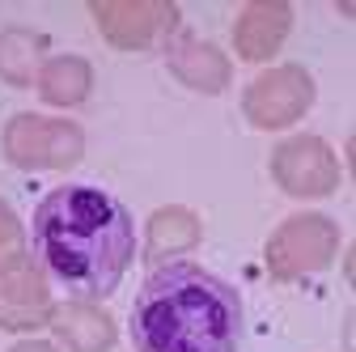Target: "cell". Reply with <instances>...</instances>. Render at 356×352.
<instances>
[{
    "label": "cell",
    "instance_id": "6da1fadb",
    "mask_svg": "<svg viewBox=\"0 0 356 352\" xmlns=\"http://www.w3.org/2000/svg\"><path fill=\"white\" fill-rule=\"evenodd\" d=\"M30 238L38 268H47L68 293H76V301L111 297L136 259V221L123 200L85 183L42 195Z\"/></svg>",
    "mask_w": 356,
    "mask_h": 352
},
{
    "label": "cell",
    "instance_id": "7a4b0ae2",
    "mask_svg": "<svg viewBox=\"0 0 356 352\" xmlns=\"http://www.w3.org/2000/svg\"><path fill=\"white\" fill-rule=\"evenodd\" d=\"M136 352H238L242 297L200 263H161L131 305Z\"/></svg>",
    "mask_w": 356,
    "mask_h": 352
},
{
    "label": "cell",
    "instance_id": "3957f363",
    "mask_svg": "<svg viewBox=\"0 0 356 352\" xmlns=\"http://www.w3.org/2000/svg\"><path fill=\"white\" fill-rule=\"evenodd\" d=\"M339 255V225L323 212H297L280 230L267 238L263 263L272 280H305L323 268H331V259Z\"/></svg>",
    "mask_w": 356,
    "mask_h": 352
},
{
    "label": "cell",
    "instance_id": "277c9868",
    "mask_svg": "<svg viewBox=\"0 0 356 352\" xmlns=\"http://www.w3.org/2000/svg\"><path fill=\"white\" fill-rule=\"evenodd\" d=\"M5 161L17 170H72L85 157V131L72 119H47L22 111L0 136Z\"/></svg>",
    "mask_w": 356,
    "mask_h": 352
},
{
    "label": "cell",
    "instance_id": "5b68a950",
    "mask_svg": "<svg viewBox=\"0 0 356 352\" xmlns=\"http://www.w3.org/2000/svg\"><path fill=\"white\" fill-rule=\"evenodd\" d=\"M314 106V77L301 64H276L263 68L242 94V115L259 131H280L305 119V111Z\"/></svg>",
    "mask_w": 356,
    "mask_h": 352
},
{
    "label": "cell",
    "instance_id": "8992f818",
    "mask_svg": "<svg viewBox=\"0 0 356 352\" xmlns=\"http://www.w3.org/2000/svg\"><path fill=\"white\" fill-rule=\"evenodd\" d=\"M272 179L293 200H327L339 191V157L323 136H289L272 149Z\"/></svg>",
    "mask_w": 356,
    "mask_h": 352
},
{
    "label": "cell",
    "instance_id": "52a82bcc",
    "mask_svg": "<svg viewBox=\"0 0 356 352\" xmlns=\"http://www.w3.org/2000/svg\"><path fill=\"white\" fill-rule=\"evenodd\" d=\"M89 17L98 22V34L119 51H145L178 30V5H170V0H94Z\"/></svg>",
    "mask_w": 356,
    "mask_h": 352
},
{
    "label": "cell",
    "instance_id": "ba28073f",
    "mask_svg": "<svg viewBox=\"0 0 356 352\" xmlns=\"http://www.w3.org/2000/svg\"><path fill=\"white\" fill-rule=\"evenodd\" d=\"M51 280L34 263V255H22L17 263L0 268V331H38L51 319Z\"/></svg>",
    "mask_w": 356,
    "mask_h": 352
},
{
    "label": "cell",
    "instance_id": "9c48e42d",
    "mask_svg": "<svg viewBox=\"0 0 356 352\" xmlns=\"http://www.w3.org/2000/svg\"><path fill=\"white\" fill-rule=\"evenodd\" d=\"M293 30V5L289 0H250L234 22V47L242 60L263 64L272 60Z\"/></svg>",
    "mask_w": 356,
    "mask_h": 352
},
{
    "label": "cell",
    "instance_id": "30bf717a",
    "mask_svg": "<svg viewBox=\"0 0 356 352\" xmlns=\"http://www.w3.org/2000/svg\"><path fill=\"white\" fill-rule=\"evenodd\" d=\"M165 68L195 94H225L234 81L229 56L208 38H174L165 47Z\"/></svg>",
    "mask_w": 356,
    "mask_h": 352
},
{
    "label": "cell",
    "instance_id": "8fae6325",
    "mask_svg": "<svg viewBox=\"0 0 356 352\" xmlns=\"http://www.w3.org/2000/svg\"><path fill=\"white\" fill-rule=\"evenodd\" d=\"M47 327L56 331V339L68 352H111L115 339H119L111 310H102L98 301H64V305H51Z\"/></svg>",
    "mask_w": 356,
    "mask_h": 352
},
{
    "label": "cell",
    "instance_id": "7c38bea8",
    "mask_svg": "<svg viewBox=\"0 0 356 352\" xmlns=\"http://www.w3.org/2000/svg\"><path fill=\"white\" fill-rule=\"evenodd\" d=\"M145 234H149V242H145V259L161 268L165 259L174 263L178 255L195 250V246H200V238H204V225H200V216H195L191 208L170 204V208H157V212L149 216Z\"/></svg>",
    "mask_w": 356,
    "mask_h": 352
},
{
    "label": "cell",
    "instance_id": "4fadbf2b",
    "mask_svg": "<svg viewBox=\"0 0 356 352\" xmlns=\"http://www.w3.org/2000/svg\"><path fill=\"white\" fill-rule=\"evenodd\" d=\"M34 85H38V98L47 106H60V111L81 106L94 94V64L85 56H47Z\"/></svg>",
    "mask_w": 356,
    "mask_h": 352
},
{
    "label": "cell",
    "instance_id": "5bb4252c",
    "mask_svg": "<svg viewBox=\"0 0 356 352\" xmlns=\"http://www.w3.org/2000/svg\"><path fill=\"white\" fill-rule=\"evenodd\" d=\"M42 60H47V34L34 26H5L0 30V81L13 85V90H26L34 85Z\"/></svg>",
    "mask_w": 356,
    "mask_h": 352
},
{
    "label": "cell",
    "instance_id": "9a60e30c",
    "mask_svg": "<svg viewBox=\"0 0 356 352\" xmlns=\"http://www.w3.org/2000/svg\"><path fill=\"white\" fill-rule=\"evenodd\" d=\"M26 255V230L17 221V212L0 200V268H9V263H17Z\"/></svg>",
    "mask_w": 356,
    "mask_h": 352
},
{
    "label": "cell",
    "instance_id": "2e32d148",
    "mask_svg": "<svg viewBox=\"0 0 356 352\" xmlns=\"http://www.w3.org/2000/svg\"><path fill=\"white\" fill-rule=\"evenodd\" d=\"M9 352H60V348H56L51 339H17Z\"/></svg>",
    "mask_w": 356,
    "mask_h": 352
}]
</instances>
